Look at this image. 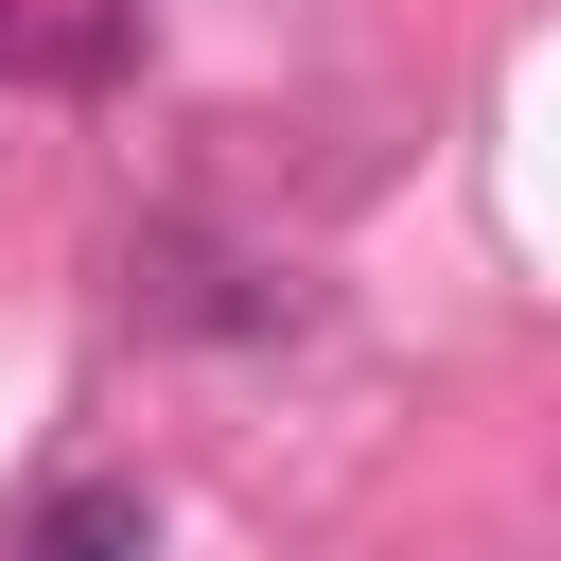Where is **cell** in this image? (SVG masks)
Segmentation results:
<instances>
[{
  "label": "cell",
  "instance_id": "cell-1",
  "mask_svg": "<svg viewBox=\"0 0 561 561\" xmlns=\"http://www.w3.org/2000/svg\"><path fill=\"white\" fill-rule=\"evenodd\" d=\"M18 561H158V508H140V473H70V491H35Z\"/></svg>",
  "mask_w": 561,
  "mask_h": 561
}]
</instances>
